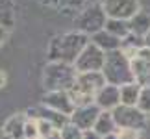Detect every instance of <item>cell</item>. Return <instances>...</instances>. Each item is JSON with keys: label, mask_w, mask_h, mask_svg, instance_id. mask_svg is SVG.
Here are the masks:
<instances>
[{"label": "cell", "mask_w": 150, "mask_h": 139, "mask_svg": "<svg viewBox=\"0 0 150 139\" xmlns=\"http://www.w3.org/2000/svg\"><path fill=\"white\" fill-rule=\"evenodd\" d=\"M100 4L106 11L108 19L130 21L135 13L141 11L139 0H102Z\"/></svg>", "instance_id": "ba28073f"}, {"label": "cell", "mask_w": 150, "mask_h": 139, "mask_svg": "<svg viewBox=\"0 0 150 139\" xmlns=\"http://www.w3.org/2000/svg\"><path fill=\"white\" fill-rule=\"evenodd\" d=\"M39 2H41L43 6H54V8H56V4H57V0H39Z\"/></svg>", "instance_id": "f546056e"}, {"label": "cell", "mask_w": 150, "mask_h": 139, "mask_svg": "<svg viewBox=\"0 0 150 139\" xmlns=\"http://www.w3.org/2000/svg\"><path fill=\"white\" fill-rule=\"evenodd\" d=\"M24 139H39V132H37V119H28V117H26Z\"/></svg>", "instance_id": "cb8c5ba5"}, {"label": "cell", "mask_w": 150, "mask_h": 139, "mask_svg": "<svg viewBox=\"0 0 150 139\" xmlns=\"http://www.w3.org/2000/svg\"><path fill=\"white\" fill-rule=\"evenodd\" d=\"M95 104L102 109V111H113L117 106H120V87L111 85V84H106L95 95Z\"/></svg>", "instance_id": "7c38bea8"}, {"label": "cell", "mask_w": 150, "mask_h": 139, "mask_svg": "<svg viewBox=\"0 0 150 139\" xmlns=\"http://www.w3.org/2000/svg\"><path fill=\"white\" fill-rule=\"evenodd\" d=\"M89 39H91V43H95L98 48H102L104 52H106V54H108V52H113V50H119L120 48V39L111 35V33L106 32V30H102L98 33H95V35H91Z\"/></svg>", "instance_id": "2e32d148"}, {"label": "cell", "mask_w": 150, "mask_h": 139, "mask_svg": "<svg viewBox=\"0 0 150 139\" xmlns=\"http://www.w3.org/2000/svg\"><path fill=\"white\" fill-rule=\"evenodd\" d=\"M83 139H104V137L98 135L95 130H87V132H83Z\"/></svg>", "instance_id": "4316f807"}, {"label": "cell", "mask_w": 150, "mask_h": 139, "mask_svg": "<svg viewBox=\"0 0 150 139\" xmlns=\"http://www.w3.org/2000/svg\"><path fill=\"white\" fill-rule=\"evenodd\" d=\"M15 24V4L13 0H0V26L9 30Z\"/></svg>", "instance_id": "d6986e66"}, {"label": "cell", "mask_w": 150, "mask_h": 139, "mask_svg": "<svg viewBox=\"0 0 150 139\" xmlns=\"http://www.w3.org/2000/svg\"><path fill=\"white\" fill-rule=\"evenodd\" d=\"M104 85H106V78H104L102 71L98 72H78L76 82H74L72 89L69 91L74 106H89L95 104V95L98 93Z\"/></svg>", "instance_id": "3957f363"}, {"label": "cell", "mask_w": 150, "mask_h": 139, "mask_svg": "<svg viewBox=\"0 0 150 139\" xmlns=\"http://www.w3.org/2000/svg\"><path fill=\"white\" fill-rule=\"evenodd\" d=\"M113 119L119 130H137L141 132L146 126L148 115H145L137 106H117L113 109Z\"/></svg>", "instance_id": "8992f818"}, {"label": "cell", "mask_w": 150, "mask_h": 139, "mask_svg": "<svg viewBox=\"0 0 150 139\" xmlns=\"http://www.w3.org/2000/svg\"><path fill=\"white\" fill-rule=\"evenodd\" d=\"M102 109L96 106V104H89V106H80L72 111V115L69 119H71V124L76 126L78 130L82 132H87V130H93V126L96 123V119H98Z\"/></svg>", "instance_id": "9c48e42d"}, {"label": "cell", "mask_w": 150, "mask_h": 139, "mask_svg": "<svg viewBox=\"0 0 150 139\" xmlns=\"http://www.w3.org/2000/svg\"><path fill=\"white\" fill-rule=\"evenodd\" d=\"M59 134H61V139H83V132L78 130L76 126H72L71 123H69L65 128H61Z\"/></svg>", "instance_id": "603a6c76"}, {"label": "cell", "mask_w": 150, "mask_h": 139, "mask_svg": "<svg viewBox=\"0 0 150 139\" xmlns=\"http://www.w3.org/2000/svg\"><path fill=\"white\" fill-rule=\"evenodd\" d=\"M37 132H39V139H41V137H47L50 134H54V132H57V130L50 123H47L45 119H37Z\"/></svg>", "instance_id": "d4e9b609"}, {"label": "cell", "mask_w": 150, "mask_h": 139, "mask_svg": "<svg viewBox=\"0 0 150 139\" xmlns=\"http://www.w3.org/2000/svg\"><path fill=\"white\" fill-rule=\"evenodd\" d=\"M93 130H95L98 135H102V137H106V135H109V134H115L119 128H117V124H115L113 113H111V111H100L98 119H96V123H95V126H93Z\"/></svg>", "instance_id": "e0dca14e"}, {"label": "cell", "mask_w": 150, "mask_h": 139, "mask_svg": "<svg viewBox=\"0 0 150 139\" xmlns=\"http://www.w3.org/2000/svg\"><path fill=\"white\" fill-rule=\"evenodd\" d=\"M128 24H130V33L139 35V37H145L150 32V11L141 9L139 13H135L128 21Z\"/></svg>", "instance_id": "9a60e30c"}, {"label": "cell", "mask_w": 150, "mask_h": 139, "mask_svg": "<svg viewBox=\"0 0 150 139\" xmlns=\"http://www.w3.org/2000/svg\"><path fill=\"white\" fill-rule=\"evenodd\" d=\"M89 41L91 39L80 32H67L61 35H56L52 37L48 45V60L74 65L76 57L82 54V50L87 46Z\"/></svg>", "instance_id": "6da1fadb"}, {"label": "cell", "mask_w": 150, "mask_h": 139, "mask_svg": "<svg viewBox=\"0 0 150 139\" xmlns=\"http://www.w3.org/2000/svg\"><path fill=\"white\" fill-rule=\"evenodd\" d=\"M78 71L71 63L50 61L43 72V85L48 91H71L76 82Z\"/></svg>", "instance_id": "277c9868"}, {"label": "cell", "mask_w": 150, "mask_h": 139, "mask_svg": "<svg viewBox=\"0 0 150 139\" xmlns=\"http://www.w3.org/2000/svg\"><path fill=\"white\" fill-rule=\"evenodd\" d=\"M6 37H8V30H6L4 26H0V45L6 41Z\"/></svg>", "instance_id": "83f0119b"}, {"label": "cell", "mask_w": 150, "mask_h": 139, "mask_svg": "<svg viewBox=\"0 0 150 139\" xmlns=\"http://www.w3.org/2000/svg\"><path fill=\"white\" fill-rule=\"evenodd\" d=\"M104 139H119V134H117V132H115V134H109V135H106Z\"/></svg>", "instance_id": "d6a6232c"}, {"label": "cell", "mask_w": 150, "mask_h": 139, "mask_svg": "<svg viewBox=\"0 0 150 139\" xmlns=\"http://www.w3.org/2000/svg\"><path fill=\"white\" fill-rule=\"evenodd\" d=\"M137 108H139L145 115H150V85H143L141 95H139V102H137Z\"/></svg>", "instance_id": "7402d4cb"}, {"label": "cell", "mask_w": 150, "mask_h": 139, "mask_svg": "<svg viewBox=\"0 0 150 139\" xmlns=\"http://www.w3.org/2000/svg\"><path fill=\"white\" fill-rule=\"evenodd\" d=\"M106 32H109L111 35L115 37H119L120 41L130 33V24H128V21H120V19H108L106 22V28H104Z\"/></svg>", "instance_id": "ffe728a7"}, {"label": "cell", "mask_w": 150, "mask_h": 139, "mask_svg": "<svg viewBox=\"0 0 150 139\" xmlns=\"http://www.w3.org/2000/svg\"><path fill=\"white\" fill-rule=\"evenodd\" d=\"M6 82H8V76H6V72H4V71H0V87H4Z\"/></svg>", "instance_id": "f1b7e54d"}, {"label": "cell", "mask_w": 150, "mask_h": 139, "mask_svg": "<svg viewBox=\"0 0 150 139\" xmlns=\"http://www.w3.org/2000/svg\"><path fill=\"white\" fill-rule=\"evenodd\" d=\"M106 22H108V15L104 11L102 4H89L76 15L74 26H76V32L91 37L95 33L102 32L106 28Z\"/></svg>", "instance_id": "5b68a950"}, {"label": "cell", "mask_w": 150, "mask_h": 139, "mask_svg": "<svg viewBox=\"0 0 150 139\" xmlns=\"http://www.w3.org/2000/svg\"><path fill=\"white\" fill-rule=\"evenodd\" d=\"M104 61H106V52L98 48L95 43H87V46L82 50V54L74 61V69L78 72H98L102 71Z\"/></svg>", "instance_id": "52a82bcc"}, {"label": "cell", "mask_w": 150, "mask_h": 139, "mask_svg": "<svg viewBox=\"0 0 150 139\" xmlns=\"http://www.w3.org/2000/svg\"><path fill=\"white\" fill-rule=\"evenodd\" d=\"M119 139H141V132L137 130H117Z\"/></svg>", "instance_id": "484cf974"}, {"label": "cell", "mask_w": 150, "mask_h": 139, "mask_svg": "<svg viewBox=\"0 0 150 139\" xmlns=\"http://www.w3.org/2000/svg\"><path fill=\"white\" fill-rule=\"evenodd\" d=\"M87 0H57L56 8L69 13V11H76V9H83Z\"/></svg>", "instance_id": "44dd1931"}, {"label": "cell", "mask_w": 150, "mask_h": 139, "mask_svg": "<svg viewBox=\"0 0 150 139\" xmlns=\"http://www.w3.org/2000/svg\"><path fill=\"white\" fill-rule=\"evenodd\" d=\"M132 71L137 84L150 85V50L141 48L137 54L132 57Z\"/></svg>", "instance_id": "8fae6325"}, {"label": "cell", "mask_w": 150, "mask_h": 139, "mask_svg": "<svg viewBox=\"0 0 150 139\" xmlns=\"http://www.w3.org/2000/svg\"><path fill=\"white\" fill-rule=\"evenodd\" d=\"M102 74H104V78H106V84L117 85V87L126 85L130 82H135L134 71H132V60L120 48L106 54Z\"/></svg>", "instance_id": "7a4b0ae2"}, {"label": "cell", "mask_w": 150, "mask_h": 139, "mask_svg": "<svg viewBox=\"0 0 150 139\" xmlns=\"http://www.w3.org/2000/svg\"><path fill=\"white\" fill-rule=\"evenodd\" d=\"M24 126H26V113H15L4 123L2 134L13 139H24Z\"/></svg>", "instance_id": "4fadbf2b"}, {"label": "cell", "mask_w": 150, "mask_h": 139, "mask_svg": "<svg viewBox=\"0 0 150 139\" xmlns=\"http://www.w3.org/2000/svg\"><path fill=\"white\" fill-rule=\"evenodd\" d=\"M143 41H145V48H148V50H150V32L146 33L145 37H143Z\"/></svg>", "instance_id": "1f68e13d"}, {"label": "cell", "mask_w": 150, "mask_h": 139, "mask_svg": "<svg viewBox=\"0 0 150 139\" xmlns=\"http://www.w3.org/2000/svg\"><path fill=\"white\" fill-rule=\"evenodd\" d=\"M43 106L56 109V111L67 115V117H71L72 111L76 109L71 95H69V91H48L47 95L43 96Z\"/></svg>", "instance_id": "30bf717a"}, {"label": "cell", "mask_w": 150, "mask_h": 139, "mask_svg": "<svg viewBox=\"0 0 150 139\" xmlns=\"http://www.w3.org/2000/svg\"><path fill=\"white\" fill-rule=\"evenodd\" d=\"M0 139H13V137H9V135H6V134H0Z\"/></svg>", "instance_id": "836d02e7"}, {"label": "cell", "mask_w": 150, "mask_h": 139, "mask_svg": "<svg viewBox=\"0 0 150 139\" xmlns=\"http://www.w3.org/2000/svg\"><path fill=\"white\" fill-rule=\"evenodd\" d=\"M41 139H61V134H59V132H54V134H50L47 137H41Z\"/></svg>", "instance_id": "4dcf8cb0"}, {"label": "cell", "mask_w": 150, "mask_h": 139, "mask_svg": "<svg viewBox=\"0 0 150 139\" xmlns=\"http://www.w3.org/2000/svg\"><path fill=\"white\" fill-rule=\"evenodd\" d=\"M37 115H39V119H45L47 123H50L57 132H59L61 128H65V126L71 123V119H69L67 115L56 111V109H52V108L43 106V104H41V106H37Z\"/></svg>", "instance_id": "5bb4252c"}, {"label": "cell", "mask_w": 150, "mask_h": 139, "mask_svg": "<svg viewBox=\"0 0 150 139\" xmlns=\"http://www.w3.org/2000/svg\"><path fill=\"white\" fill-rule=\"evenodd\" d=\"M141 89H143V85L137 82H130L126 85H120V104L122 106H137Z\"/></svg>", "instance_id": "ac0fdd59"}]
</instances>
